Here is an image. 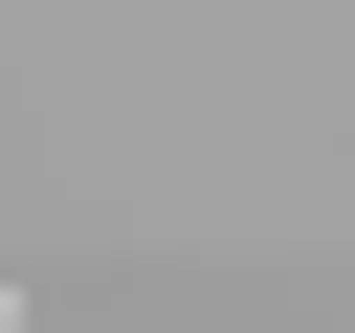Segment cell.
I'll list each match as a JSON object with an SVG mask.
<instances>
[{
  "label": "cell",
  "mask_w": 355,
  "mask_h": 333,
  "mask_svg": "<svg viewBox=\"0 0 355 333\" xmlns=\"http://www.w3.org/2000/svg\"><path fill=\"white\" fill-rule=\"evenodd\" d=\"M0 311H22V266H0Z\"/></svg>",
  "instance_id": "cell-1"
}]
</instances>
